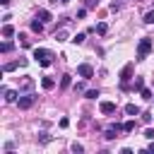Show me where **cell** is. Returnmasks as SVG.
<instances>
[{
	"label": "cell",
	"mask_w": 154,
	"mask_h": 154,
	"mask_svg": "<svg viewBox=\"0 0 154 154\" xmlns=\"http://www.w3.org/2000/svg\"><path fill=\"white\" fill-rule=\"evenodd\" d=\"M34 58H36V63H41L43 67H48V65L53 63V53L46 51V48H34Z\"/></svg>",
	"instance_id": "1"
},
{
	"label": "cell",
	"mask_w": 154,
	"mask_h": 154,
	"mask_svg": "<svg viewBox=\"0 0 154 154\" xmlns=\"http://www.w3.org/2000/svg\"><path fill=\"white\" fill-rule=\"evenodd\" d=\"M149 51H152V38H142L137 43V60H144L149 55Z\"/></svg>",
	"instance_id": "2"
},
{
	"label": "cell",
	"mask_w": 154,
	"mask_h": 154,
	"mask_svg": "<svg viewBox=\"0 0 154 154\" xmlns=\"http://www.w3.org/2000/svg\"><path fill=\"white\" fill-rule=\"evenodd\" d=\"M132 63H128L123 70H120V89H130V84H128V79H130V75H132Z\"/></svg>",
	"instance_id": "3"
},
{
	"label": "cell",
	"mask_w": 154,
	"mask_h": 154,
	"mask_svg": "<svg viewBox=\"0 0 154 154\" xmlns=\"http://www.w3.org/2000/svg\"><path fill=\"white\" fill-rule=\"evenodd\" d=\"M34 103H36V94H24V96H19V99H17V106H19V108H24V111H26V108H31Z\"/></svg>",
	"instance_id": "4"
},
{
	"label": "cell",
	"mask_w": 154,
	"mask_h": 154,
	"mask_svg": "<svg viewBox=\"0 0 154 154\" xmlns=\"http://www.w3.org/2000/svg\"><path fill=\"white\" fill-rule=\"evenodd\" d=\"M77 75H79V77H84V79H89V77L94 75V67H91V65H87V63H82V65H77Z\"/></svg>",
	"instance_id": "5"
},
{
	"label": "cell",
	"mask_w": 154,
	"mask_h": 154,
	"mask_svg": "<svg viewBox=\"0 0 154 154\" xmlns=\"http://www.w3.org/2000/svg\"><path fill=\"white\" fill-rule=\"evenodd\" d=\"M99 111H101L103 116H111V113H116V103H113V101H101Z\"/></svg>",
	"instance_id": "6"
},
{
	"label": "cell",
	"mask_w": 154,
	"mask_h": 154,
	"mask_svg": "<svg viewBox=\"0 0 154 154\" xmlns=\"http://www.w3.org/2000/svg\"><path fill=\"white\" fill-rule=\"evenodd\" d=\"M0 91H2V96H5V101H17V91H10L7 87H2Z\"/></svg>",
	"instance_id": "7"
},
{
	"label": "cell",
	"mask_w": 154,
	"mask_h": 154,
	"mask_svg": "<svg viewBox=\"0 0 154 154\" xmlns=\"http://www.w3.org/2000/svg\"><path fill=\"white\" fill-rule=\"evenodd\" d=\"M41 87H43V89H53V87H55L53 77H43V79H41Z\"/></svg>",
	"instance_id": "8"
},
{
	"label": "cell",
	"mask_w": 154,
	"mask_h": 154,
	"mask_svg": "<svg viewBox=\"0 0 154 154\" xmlns=\"http://www.w3.org/2000/svg\"><path fill=\"white\" fill-rule=\"evenodd\" d=\"M125 113H128V116H140V108H137L135 103H128V106H125Z\"/></svg>",
	"instance_id": "9"
},
{
	"label": "cell",
	"mask_w": 154,
	"mask_h": 154,
	"mask_svg": "<svg viewBox=\"0 0 154 154\" xmlns=\"http://www.w3.org/2000/svg\"><path fill=\"white\" fill-rule=\"evenodd\" d=\"M38 19H41L43 24H46V22H51V12H48V10H38Z\"/></svg>",
	"instance_id": "10"
},
{
	"label": "cell",
	"mask_w": 154,
	"mask_h": 154,
	"mask_svg": "<svg viewBox=\"0 0 154 154\" xmlns=\"http://www.w3.org/2000/svg\"><path fill=\"white\" fill-rule=\"evenodd\" d=\"M118 130H120L118 125H116V128H108V130H106V140H113V137H118Z\"/></svg>",
	"instance_id": "11"
},
{
	"label": "cell",
	"mask_w": 154,
	"mask_h": 154,
	"mask_svg": "<svg viewBox=\"0 0 154 154\" xmlns=\"http://www.w3.org/2000/svg\"><path fill=\"white\" fill-rule=\"evenodd\" d=\"M31 29H34V31H38V34H41V31H43V22H41V19H38V17H36V22H31Z\"/></svg>",
	"instance_id": "12"
},
{
	"label": "cell",
	"mask_w": 154,
	"mask_h": 154,
	"mask_svg": "<svg viewBox=\"0 0 154 154\" xmlns=\"http://www.w3.org/2000/svg\"><path fill=\"white\" fill-rule=\"evenodd\" d=\"M94 31H96V34H106V31H108V24H103V22H101V24H96V26H94Z\"/></svg>",
	"instance_id": "13"
},
{
	"label": "cell",
	"mask_w": 154,
	"mask_h": 154,
	"mask_svg": "<svg viewBox=\"0 0 154 154\" xmlns=\"http://www.w3.org/2000/svg\"><path fill=\"white\" fill-rule=\"evenodd\" d=\"M12 34H14V26L12 24H5L2 26V36H12Z\"/></svg>",
	"instance_id": "14"
},
{
	"label": "cell",
	"mask_w": 154,
	"mask_h": 154,
	"mask_svg": "<svg viewBox=\"0 0 154 154\" xmlns=\"http://www.w3.org/2000/svg\"><path fill=\"white\" fill-rule=\"evenodd\" d=\"M70 84H72V79H70V75H63V79H60V87H63V89H67Z\"/></svg>",
	"instance_id": "15"
},
{
	"label": "cell",
	"mask_w": 154,
	"mask_h": 154,
	"mask_svg": "<svg viewBox=\"0 0 154 154\" xmlns=\"http://www.w3.org/2000/svg\"><path fill=\"white\" fill-rule=\"evenodd\" d=\"M142 87H144V79H142V77H137V79H135V84H132V89H135V91H142Z\"/></svg>",
	"instance_id": "16"
},
{
	"label": "cell",
	"mask_w": 154,
	"mask_h": 154,
	"mask_svg": "<svg viewBox=\"0 0 154 154\" xmlns=\"http://www.w3.org/2000/svg\"><path fill=\"white\" fill-rule=\"evenodd\" d=\"M123 130H125V132H132V130H135V120H125V123H123Z\"/></svg>",
	"instance_id": "17"
},
{
	"label": "cell",
	"mask_w": 154,
	"mask_h": 154,
	"mask_svg": "<svg viewBox=\"0 0 154 154\" xmlns=\"http://www.w3.org/2000/svg\"><path fill=\"white\" fill-rule=\"evenodd\" d=\"M144 24H154V10H149V12L144 14Z\"/></svg>",
	"instance_id": "18"
},
{
	"label": "cell",
	"mask_w": 154,
	"mask_h": 154,
	"mask_svg": "<svg viewBox=\"0 0 154 154\" xmlns=\"http://www.w3.org/2000/svg\"><path fill=\"white\" fill-rule=\"evenodd\" d=\"M72 43H84V34H75L72 36Z\"/></svg>",
	"instance_id": "19"
},
{
	"label": "cell",
	"mask_w": 154,
	"mask_h": 154,
	"mask_svg": "<svg viewBox=\"0 0 154 154\" xmlns=\"http://www.w3.org/2000/svg\"><path fill=\"white\" fill-rule=\"evenodd\" d=\"M0 51H2V53H10V51H12V43H10V41H5V43L0 46Z\"/></svg>",
	"instance_id": "20"
},
{
	"label": "cell",
	"mask_w": 154,
	"mask_h": 154,
	"mask_svg": "<svg viewBox=\"0 0 154 154\" xmlns=\"http://www.w3.org/2000/svg\"><path fill=\"white\" fill-rule=\"evenodd\" d=\"M96 96H99V89H89L87 91V99H96Z\"/></svg>",
	"instance_id": "21"
},
{
	"label": "cell",
	"mask_w": 154,
	"mask_h": 154,
	"mask_svg": "<svg viewBox=\"0 0 154 154\" xmlns=\"http://www.w3.org/2000/svg\"><path fill=\"white\" fill-rule=\"evenodd\" d=\"M142 99H152V89H144L142 87Z\"/></svg>",
	"instance_id": "22"
},
{
	"label": "cell",
	"mask_w": 154,
	"mask_h": 154,
	"mask_svg": "<svg viewBox=\"0 0 154 154\" xmlns=\"http://www.w3.org/2000/svg\"><path fill=\"white\" fill-rule=\"evenodd\" d=\"M144 137H147V140H154V130L147 128V130H144Z\"/></svg>",
	"instance_id": "23"
},
{
	"label": "cell",
	"mask_w": 154,
	"mask_h": 154,
	"mask_svg": "<svg viewBox=\"0 0 154 154\" xmlns=\"http://www.w3.org/2000/svg\"><path fill=\"white\" fill-rule=\"evenodd\" d=\"M65 36H67L65 31H55V38H58V41H65Z\"/></svg>",
	"instance_id": "24"
},
{
	"label": "cell",
	"mask_w": 154,
	"mask_h": 154,
	"mask_svg": "<svg viewBox=\"0 0 154 154\" xmlns=\"http://www.w3.org/2000/svg\"><path fill=\"white\" fill-rule=\"evenodd\" d=\"M142 120L144 123H152V113H142Z\"/></svg>",
	"instance_id": "25"
},
{
	"label": "cell",
	"mask_w": 154,
	"mask_h": 154,
	"mask_svg": "<svg viewBox=\"0 0 154 154\" xmlns=\"http://www.w3.org/2000/svg\"><path fill=\"white\" fill-rule=\"evenodd\" d=\"M58 125H60V128H67V125H70V120H67V118H60V123H58Z\"/></svg>",
	"instance_id": "26"
},
{
	"label": "cell",
	"mask_w": 154,
	"mask_h": 154,
	"mask_svg": "<svg viewBox=\"0 0 154 154\" xmlns=\"http://www.w3.org/2000/svg\"><path fill=\"white\" fill-rule=\"evenodd\" d=\"M0 5H2V7H7V5H10V0H0Z\"/></svg>",
	"instance_id": "27"
},
{
	"label": "cell",
	"mask_w": 154,
	"mask_h": 154,
	"mask_svg": "<svg viewBox=\"0 0 154 154\" xmlns=\"http://www.w3.org/2000/svg\"><path fill=\"white\" fill-rule=\"evenodd\" d=\"M147 149H149V152H152V154H154V142H152V144H149V147H147Z\"/></svg>",
	"instance_id": "28"
},
{
	"label": "cell",
	"mask_w": 154,
	"mask_h": 154,
	"mask_svg": "<svg viewBox=\"0 0 154 154\" xmlns=\"http://www.w3.org/2000/svg\"><path fill=\"white\" fill-rule=\"evenodd\" d=\"M60 2H63V5H65V2H70V0H60Z\"/></svg>",
	"instance_id": "29"
}]
</instances>
